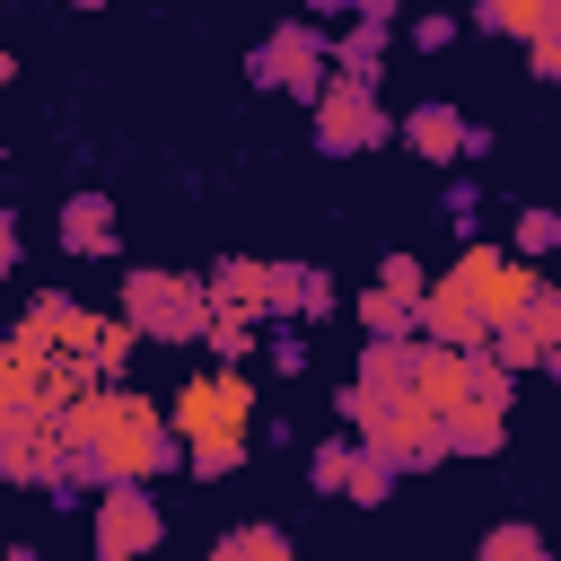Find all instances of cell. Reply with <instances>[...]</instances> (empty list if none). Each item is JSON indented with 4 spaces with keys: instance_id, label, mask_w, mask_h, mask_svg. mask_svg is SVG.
Listing matches in <instances>:
<instances>
[{
    "instance_id": "6da1fadb",
    "label": "cell",
    "mask_w": 561,
    "mask_h": 561,
    "mask_svg": "<svg viewBox=\"0 0 561 561\" xmlns=\"http://www.w3.org/2000/svg\"><path fill=\"white\" fill-rule=\"evenodd\" d=\"M333 412H342V430H359L377 456H394L403 473H430L438 456H456L447 447V412L438 403H421L412 386H368V377H351L342 394H333Z\"/></svg>"
},
{
    "instance_id": "7a4b0ae2",
    "label": "cell",
    "mask_w": 561,
    "mask_h": 561,
    "mask_svg": "<svg viewBox=\"0 0 561 561\" xmlns=\"http://www.w3.org/2000/svg\"><path fill=\"white\" fill-rule=\"evenodd\" d=\"M175 421H184V438H193L184 473H202V482L237 473V465H245V421H254V386H245V368H237V359H210V368L175 394Z\"/></svg>"
},
{
    "instance_id": "3957f363",
    "label": "cell",
    "mask_w": 561,
    "mask_h": 561,
    "mask_svg": "<svg viewBox=\"0 0 561 561\" xmlns=\"http://www.w3.org/2000/svg\"><path fill=\"white\" fill-rule=\"evenodd\" d=\"M123 316H131L149 342H202L210 316H219V298H210V272H202V280H193V272H131V280H123Z\"/></svg>"
},
{
    "instance_id": "277c9868",
    "label": "cell",
    "mask_w": 561,
    "mask_h": 561,
    "mask_svg": "<svg viewBox=\"0 0 561 561\" xmlns=\"http://www.w3.org/2000/svg\"><path fill=\"white\" fill-rule=\"evenodd\" d=\"M245 79L254 88H280V96H324L333 88V44L316 35V18H280L263 44H254V61H245Z\"/></svg>"
},
{
    "instance_id": "5b68a950",
    "label": "cell",
    "mask_w": 561,
    "mask_h": 561,
    "mask_svg": "<svg viewBox=\"0 0 561 561\" xmlns=\"http://www.w3.org/2000/svg\"><path fill=\"white\" fill-rule=\"evenodd\" d=\"M61 465H70V430H61L53 403H18V412H0V482H18V491H53Z\"/></svg>"
},
{
    "instance_id": "8992f818",
    "label": "cell",
    "mask_w": 561,
    "mask_h": 561,
    "mask_svg": "<svg viewBox=\"0 0 561 561\" xmlns=\"http://www.w3.org/2000/svg\"><path fill=\"white\" fill-rule=\"evenodd\" d=\"M403 123L377 105V79H342L333 70V88L316 96V149L324 158H359V149H377V140H394Z\"/></svg>"
},
{
    "instance_id": "52a82bcc",
    "label": "cell",
    "mask_w": 561,
    "mask_h": 561,
    "mask_svg": "<svg viewBox=\"0 0 561 561\" xmlns=\"http://www.w3.org/2000/svg\"><path fill=\"white\" fill-rule=\"evenodd\" d=\"M158 535H167V517L140 482L96 491V561H140V552H158Z\"/></svg>"
},
{
    "instance_id": "ba28073f",
    "label": "cell",
    "mask_w": 561,
    "mask_h": 561,
    "mask_svg": "<svg viewBox=\"0 0 561 561\" xmlns=\"http://www.w3.org/2000/svg\"><path fill=\"white\" fill-rule=\"evenodd\" d=\"M421 333H430V342H465V351H473V342H491V316H482V298L447 272V280H430V298H421Z\"/></svg>"
},
{
    "instance_id": "9c48e42d",
    "label": "cell",
    "mask_w": 561,
    "mask_h": 561,
    "mask_svg": "<svg viewBox=\"0 0 561 561\" xmlns=\"http://www.w3.org/2000/svg\"><path fill=\"white\" fill-rule=\"evenodd\" d=\"M465 140H473V123H465L456 105H438V96L403 114V149H412L421 167H456V158H465Z\"/></svg>"
},
{
    "instance_id": "30bf717a",
    "label": "cell",
    "mask_w": 561,
    "mask_h": 561,
    "mask_svg": "<svg viewBox=\"0 0 561 561\" xmlns=\"http://www.w3.org/2000/svg\"><path fill=\"white\" fill-rule=\"evenodd\" d=\"M412 394H421V403H438V412H456V403H473V351H465V342H421V368H412Z\"/></svg>"
},
{
    "instance_id": "8fae6325",
    "label": "cell",
    "mask_w": 561,
    "mask_h": 561,
    "mask_svg": "<svg viewBox=\"0 0 561 561\" xmlns=\"http://www.w3.org/2000/svg\"><path fill=\"white\" fill-rule=\"evenodd\" d=\"M210 298H219V316H263V324H272V263L219 254V263H210Z\"/></svg>"
},
{
    "instance_id": "7c38bea8",
    "label": "cell",
    "mask_w": 561,
    "mask_h": 561,
    "mask_svg": "<svg viewBox=\"0 0 561 561\" xmlns=\"http://www.w3.org/2000/svg\"><path fill=\"white\" fill-rule=\"evenodd\" d=\"M342 307V289H333V272H316V263H272V324L280 316H333Z\"/></svg>"
},
{
    "instance_id": "4fadbf2b",
    "label": "cell",
    "mask_w": 561,
    "mask_h": 561,
    "mask_svg": "<svg viewBox=\"0 0 561 561\" xmlns=\"http://www.w3.org/2000/svg\"><path fill=\"white\" fill-rule=\"evenodd\" d=\"M386 35H394V18H342L333 70H342V79H386Z\"/></svg>"
},
{
    "instance_id": "5bb4252c",
    "label": "cell",
    "mask_w": 561,
    "mask_h": 561,
    "mask_svg": "<svg viewBox=\"0 0 561 561\" xmlns=\"http://www.w3.org/2000/svg\"><path fill=\"white\" fill-rule=\"evenodd\" d=\"M114 202L105 193H70L61 202V254H114Z\"/></svg>"
},
{
    "instance_id": "9a60e30c",
    "label": "cell",
    "mask_w": 561,
    "mask_h": 561,
    "mask_svg": "<svg viewBox=\"0 0 561 561\" xmlns=\"http://www.w3.org/2000/svg\"><path fill=\"white\" fill-rule=\"evenodd\" d=\"M447 447H456V456H500V447H508V412L482 403V394L456 403V412H447Z\"/></svg>"
},
{
    "instance_id": "2e32d148",
    "label": "cell",
    "mask_w": 561,
    "mask_h": 561,
    "mask_svg": "<svg viewBox=\"0 0 561 561\" xmlns=\"http://www.w3.org/2000/svg\"><path fill=\"white\" fill-rule=\"evenodd\" d=\"M359 333H421V298L412 289H359Z\"/></svg>"
},
{
    "instance_id": "e0dca14e",
    "label": "cell",
    "mask_w": 561,
    "mask_h": 561,
    "mask_svg": "<svg viewBox=\"0 0 561 561\" xmlns=\"http://www.w3.org/2000/svg\"><path fill=\"white\" fill-rule=\"evenodd\" d=\"M26 316H35L61 351H88V333H96V316H88L79 298H61V289H35V307H26Z\"/></svg>"
},
{
    "instance_id": "ac0fdd59",
    "label": "cell",
    "mask_w": 561,
    "mask_h": 561,
    "mask_svg": "<svg viewBox=\"0 0 561 561\" xmlns=\"http://www.w3.org/2000/svg\"><path fill=\"white\" fill-rule=\"evenodd\" d=\"M351 465H359V430H342V438H324V447L307 456V482H316L324 500H342V491H351Z\"/></svg>"
},
{
    "instance_id": "d6986e66",
    "label": "cell",
    "mask_w": 561,
    "mask_h": 561,
    "mask_svg": "<svg viewBox=\"0 0 561 561\" xmlns=\"http://www.w3.org/2000/svg\"><path fill=\"white\" fill-rule=\"evenodd\" d=\"M140 351V324L131 316H96V333H88V359H96V377H123V359Z\"/></svg>"
},
{
    "instance_id": "ffe728a7",
    "label": "cell",
    "mask_w": 561,
    "mask_h": 561,
    "mask_svg": "<svg viewBox=\"0 0 561 561\" xmlns=\"http://www.w3.org/2000/svg\"><path fill=\"white\" fill-rule=\"evenodd\" d=\"M210 561H289V535L280 526H228L210 543Z\"/></svg>"
},
{
    "instance_id": "44dd1931",
    "label": "cell",
    "mask_w": 561,
    "mask_h": 561,
    "mask_svg": "<svg viewBox=\"0 0 561 561\" xmlns=\"http://www.w3.org/2000/svg\"><path fill=\"white\" fill-rule=\"evenodd\" d=\"M473 26H482V35H517V44H526V35L543 26V0H473Z\"/></svg>"
},
{
    "instance_id": "7402d4cb",
    "label": "cell",
    "mask_w": 561,
    "mask_h": 561,
    "mask_svg": "<svg viewBox=\"0 0 561 561\" xmlns=\"http://www.w3.org/2000/svg\"><path fill=\"white\" fill-rule=\"evenodd\" d=\"M394 473H403V465H394V456H377V447L359 438V465H351V491H342V500H359V508H377V500L394 491Z\"/></svg>"
},
{
    "instance_id": "603a6c76",
    "label": "cell",
    "mask_w": 561,
    "mask_h": 561,
    "mask_svg": "<svg viewBox=\"0 0 561 561\" xmlns=\"http://www.w3.org/2000/svg\"><path fill=\"white\" fill-rule=\"evenodd\" d=\"M526 61H535V79L561 88V0H543V26L526 35Z\"/></svg>"
},
{
    "instance_id": "cb8c5ba5",
    "label": "cell",
    "mask_w": 561,
    "mask_h": 561,
    "mask_svg": "<svg viewBox=\"0 0 561 561\" xmlns=\"http://www.w3.org/2000/svg\"><path fill=\"white\" fill-rule=\"evenodd\" d=\"M482 561H543V535L535 526H491L482 535Z\"/></svg>"
},
{
    "instance_id": "d4e9b609",
    "label": "cell",
    "mask_w": 561,
    "mask_h": 561,
    "mask_svg": "<svg viewBox=\"0 0 561 561\" xmlns=\"http://www.w3.org/2000/svg\"><path fill=\"white\" fill-rule=\"evenodd\" d=\"M202 342H210V359H245L254 351V316H210Z\"/></svg>"
},
{
    "instance_id": "484cf974",
    "label": "cell",
    "mask_w": 561,
    "mask_h": 561,
    "mask_svg": "<svg viewBox=\"0 0 561 561\" xmlns=\"http://www.w3.org/2000/svg\"><path fill=\"white\" fill-rule=\"evenodd\" d=\"M263 359H272L280 377H298V368H307V333H298V316H280V324H272V342H263Z\"/></svg>"
},
{
    "instance_id": "4316f807",
    "label": "cell",
    "mask_w": 561,
    "mask_h": 561,
    "mask_svg": "<svg viewBox=\"0 0 561 561\" xmlns=\"http://www.w3.org/2000/svg\"><path fill=\"white\" fill-rule=\"evenodd\" d=\"M517 254H561V210H517Z\"/></svg>"
},
{
    "instance_id": "83f0119b",
    "label": "cell",
    "mask_w": 561,
    "mask_h": 561,
    "mask_svg": "<svg viewBox=\"0 0 561 561\" xmlns=\"http://www.w3.org/2000/svg\"><path fill=\"white\" fill-rule=\"evenodd\" d=\"M403 44H412V53H447V44H456V18H447V9H421V18L403 26Z\"/></svg>"
},
{
    "instance_id": "f1b7e54d",
    "label": "cell",
    "mask_w": 561,
    "mask_h": 561,
    "mask_svg": "<svg viewBox=\"0 0 561 561\" xmlns=\"http://www.w3.org/2000/svg\"><path fill=\"white\" fill-rule=\"evenodd\" d=\"M377 280H386V289H412V298H430V272H421L412 254H386V263H377Z\"/></svg>"
},
{
    "instance_id": "f546056e",
    "label": "cell",
    "mask_w": 561,
    "mask_h": 561,
    "mask_svg": "<svg viewBox=\"0 0 561 561\" xmlns=\"http://www.w3.org/2000/svg\"><path fill=\"white\" fill-rule=\"evenodd\" d=\"M473 210H482V193L456 175V184H447V219H456V228H473Z\"/></svg>"
},
{
    "instance_id": "4dcf8cb0",
    "label": "cell",
    "mask_w": 561,
    "mask_h": 561,
    "mask_svg": "<svg viewBox=\"0 0 561 561\" xmlns=\"http://www.w3.org/2000/svg\"><path fill=\"white\" fill-rule=\"evenodd\" d=\"M316 18H359V0H307Z\"/></svg>"
},
{
    "instance_id": "1f68e13d",
    "label": "cell",
    "mask_w": 561,
    "mask_h": 561,
    "mask_svg": "<svg viewBox=\"0 0 561 561\" xmlns=\"http://www.w3.org/2000/svg\"><path fill=\"white\" fill-rule=\"evenodd\" d=\"M543 377H561V333H552V342H543Z\"/></svg>"
},
{
    "instance_id": "d6a6232c",
    "label": "cell",
    "mask_w": 561,
    "mask_h": 561,
    "mask_svg": "<svg viewBox=\"0 0 561 561\" xmlns=\"http://www.w3.org/2000/svg\"><path fill=\"white\" fill-rule=\"evenodd\" d=\"M394 9H403V0H359V18H394Z\"/></svg>"
},
{
    "instance_id": "836d02e7",
    "label": "cell",
    "mask_w": 561,
    "mask_h": 561,
    "mask_svg": "<svg viewBox=\"0 0 561 561\" xmlns=\"http://www.w3.org/2000/svg\"><path fill=\"white\" fill-rule=\"evenodd\" d=\"M79 9H96V0H79Z\"/></svg>"
}]
</instances>
